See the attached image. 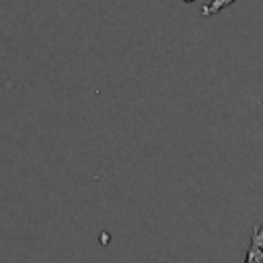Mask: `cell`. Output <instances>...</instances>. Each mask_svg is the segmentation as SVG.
Returning <instances> with one entry per match:
<instances>
[{
    "instance_id": "1",
    "label": "cell",
    "mask_w": 263,
    "mask_h": 263,
    "mask_svg": "<svg viewBox=\"0 0 263 263\" xmlns=\"http://www.w3.org/2000/svg\"><path fill=\"white\" fill-rule=\"evenodd\" d=\"M245 263H263V224L255 226L251 232V242L247 247Z\"/></svg>"
}]
</instances>
